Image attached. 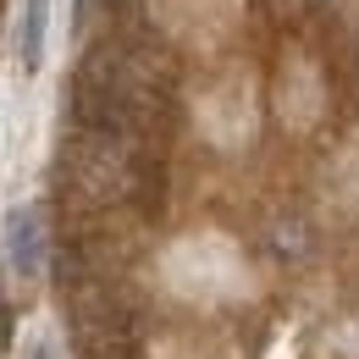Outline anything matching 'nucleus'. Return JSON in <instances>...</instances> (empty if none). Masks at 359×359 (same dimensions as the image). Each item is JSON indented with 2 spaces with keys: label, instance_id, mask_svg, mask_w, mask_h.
<instances>
[{
  "label": "nucleus",
  "instance_id": "obj_1",
  "mask_svg": "<svg viewBox=\"0 0 359 359\" xmlns=\"http://www.w3.org/2000/svg\"><path fill=\"white\" fill-rule=\"evenodd\" d=\"M161 94H155V61H144L122 45H100L83 55L78 78H72V122L83 133L105 138H133L149 128Z\"/></svg>",
  "mask_w": 359,
  "mask_h": 359
},
{
  "label": "nucleus",
  "instance_id": "obj_6",
  "mask_svg": "<svg viewBox=\"0 0 359 359\" xmlns=\"http://www.w3.org/2000/svg\"><path fill=\"white\" fill-rule=\"evenodd\" d=\"M72 11H78V17H83V11H89V0H72Z\"/></svg>",
  "mask_w": 359,
  "mask_h": 359
},
{
  "label": "nucleus",
  "instance_id": "obj_4",
  "mask_svg": "<svg viewBox=\"0 0 359 359\" xmlns=\"http://www.w3.org/2000/svg\"><path fill=\"white\" fill-rule=\"evenodd\" d=\"M78 359H138L133 337L116 332V326H83V343H78Z\"/></svg>",
  "mask_w": 359,
  "mask_h": 359
},
{
  "label": "nucleus",
  "instance_id": "obj_5",
  "mask_svg": "<svg viewBox=\"0 0 359 359\" xmlns=\"http://www.w3.org/2000/svg\"><path fill=\"white\" fill-rule=\"evenodd\" d=\"M22 359H61V348H55V337H50V332H34V343L22 348Z\"/></svg>",
  "mask_w": 359,
  "mask_h": 359
},
{
  "label": "nucleus",
  "instance_id": "obj_3",
  "mask_svg": "<svg viewBox=\"0 0 359 359\" xmlns=\"http://www.w3.org/2000/svg\"><path fill=\"white\" fill-rule=\"evenodd\" d=\"M45 28H50V0H22V22H17V61H22V72H34L45 61Z\"/></svg>",
  "mask_w": 359,
  "mask_h": 359
},
{
  "label": "nucleus",
  "instance_id": "obj_2",
  "mask_svg": "<svg viewBox=\"0 0 359 359\" xmlns=\"http://www.w3.org/2000/svg\"><path fill=\"white\" fill-rule=\"evenodd\" d=\"M6 260L22 282H34L45 271V216H39V205L6 210Z\"/></svg>",
  "mask_w": 359,
  "mask_h": 359
}]
</instances>
